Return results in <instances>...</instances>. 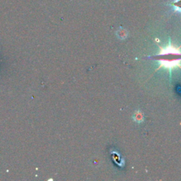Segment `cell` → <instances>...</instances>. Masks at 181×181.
<instances>
[{"label": "cell", "instance_id": "cell-1", "mask_svg": "<svg viewBox=\"0 0 181 181\" xmlns=\"http://www.w3.org/2000/svg\"><path fill=\"white\" fill-rule=\"evenodd\" d=\"M170 5L173 7V9L175 12H180V0H174L171 2Z\"/></svg>", "mask_w": 181, "mask_h": 181}, {"label": "cell", "instance_id": "cell-2", "mask_svg": "<svg viewBox=\"0 0 181 181\" xmlns=\"http://www.w3.org/2000/svg\"><path fill=\"white\" fill-rule=\"evenodd\" d=\"M117 36L120 39H125L126 37L128 36V32L125 29H120L117 32Z\"/></svg>", "mask_w": 181, "mask_h": 181}, {"label": "cell", "instance_id": "cell-3", "mask_svg": "<svg viewBox=\"0 0 181 181\" xmlns=\"http://www.w3.org/2000/svg\"><path fill=\"white\" fill-rule=\"evenodd\" d=\"M136 121H137V122H142V120H143V117H142V113H137L136 114Z\"/></svg>", "mask_w": 181, "mask_h": 181}]
</instances>
